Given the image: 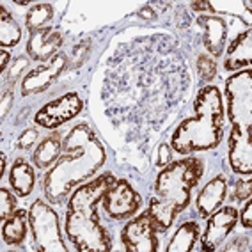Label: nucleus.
I'll list each match as a JSON object with an SVG mask.
<instances>
[{
	"mask_svg": "<svg viewBox=\"0 0 252 252\" xmlns=\"http://www.w3.org/2000/svg\"><path fill=\"white\" fill-rule=\"evenodd\" d=\"M63 46V36L54 27L39 29L31 32V39L27 43V54L32 61H50L57 55L59 48Z\"/></svg>",
	"mask_w": 252,
	"mask_h": 252,
	"instance_id": "12",
	"label": "nucleus"
},
{
	"mask_svg": "<svg viewBox=\"0 0 252 252\" xmlns=\"http://www.w3.org/2000/svg\"><path fill=\"white\" fill-rule=\"evenodd\" d=\"M61 153H63L61 137H59V133H52V135L41 140V144L37 146L36 153L32 155V158H34V163H36L37 169H48L50 165H54L57 162Z\"/></svg>",
	"mask_w": 252,
	"mask_h": 252,
	"instance_id": "17",
	"label": "nucleus"
},
{
	"mask_svg": "<svg viewBox=\"0 0 252 252\" xmlns=\"http://www.w3.org/2000/svg\"><path fill=\"white\" fill-rule=\"evenodd\" d=\"M158 160H157V165L158 167H165L171 163V148H169V144H162L160 148H158Z\"/></svg>",
	"mask_w": 252,
	"mask_h": 252,
	"instance_id": "28",
	"label": "nucleus"
},
{
	"mask_svg": "<svg viewBox=\"0 0 252 252\" xmlns=\"http://www.w3.org/2000/svg\"><path fill=\"white\" fill-rule=\"evenodd\" d=\"M238 222V212L233 206L220 208L219 212H213L208 219L206 233L203 236L204 251H215L233 231V227Z\"/></svg>",
	"mask_w": 252,
	"mask_h": 252,
	"instance_id": "11",
	"label": "nucleus"
},
{
	"mask_svg": "<svg viewBox=\"0 0 252 252\" xmlns=\"http://www.w3.org/2000/svg\"><path fill=\"white\" fill-rule=\"evenodd\" d=\"M27 210H16L9 219H5L2 225V238L7 245H18L27 234Z\"/></svg>",
	"mask_w": 252,
	"mask_h": 252,
	"instance_id": "18",
	"label": "nucleus"
},
{
	"mask_svg": "<svg viewBox=\"0 0 252 252\" xmlns=\"http://www.w3.org/2000/svg\"><path fill=\"white\" fill-rule=\"evenodd\" d=\"M194 117L180 123L172 133L171 146L176 153L192 155L220 144L225 116L220 91L215 86L203 87L194 101Z\"/></svg>",
	"mask_w": 252,
	"mask_h": 252,
	"instance_id": "3",
	"label": "nucleus"
},
{
	"mask_svg": "<svg viewBox=\"0 0 252 252\" xmlns=\"http://www.w3.org/2000/svg\"><path fill=\"white\" fill-rule=\"evenodd\" d=\"M22 39V29L14 22L5 7H0V45L14 46Z\"/></svg>",
	"mask_w": 252,
	"mask_h": 252,
	"instance_id": "20",
	"label": "nucleus"
},
{
	"mask_svg": "<svg viewBox=\"0 0 252 252\" xmlns=\"http://www.w3.org/2000/svg\"><path fill=\"white\" fill-rule=\"evenodd\" d=\"M29 225H31L34 242L37 251L41 252H66L68 247L64 245L59 229V217L43 201L32 203L29 210Z\"/></svg>",
	"mask_w": 252,
	"mask_h": 252,
	"instance_id": "6",
	"label": "nucleus"
},
{
	"mask_svg": "<svg viewBox=\"0 0 252 252\" xmlns=\"http://www.w3.org/2000/svg\"><path fill=\"white\" fill-rule=\"evenodd\" d=\"M82 108H84V101L78 96V93H66L61 98L46 103L36 114L34 121L36 125L52 130V128H57L64 123L71 121L73 117H77L82 112Z\"/></svg>",
	"mask_w": 252,
	"mask_h": 252,
	"instance_id": "8",
	"label": "nucleus"
},
{
	"mask_svg": "<svg viewBox=\"0 0 252 252\" xmlns=\"http://www.w3.org/2000/svg\"><path fill=\"white\" fill-rule=\"evenodd\" d=\"M29 68V59L27 57H16L14 59L13 66H11V71H9V77H7V80L9 82H16V78L20 77L23 73V69Z\"/></svg>",
	"mask_w": 252,
	"mask_h": 252,
	"instance_id": "25",
	"label": "nucleus"
},
{
	"mask_svg": "<svg viewBox=\"0 0 252 252\" xmlns=\"http://www.w3.org/2000/svg\"><path fill=\"white\" fill-rule=\"evenodd\" d=\"M252 195V181L245 180V181H238L236 183V190H234V199H238L240 203L242 201H247Z\"/></svg>",
	"mask_w": 252,
	"mask_h": 252,
	"instance_id": "26",
	"label": "nucleus"
},
{
	"mask_svg": "<svg viewBox=\"0 0 252 252\" xmlns=\"http://www.w3.org/2000/svg\"><path fill=\"white\" fill-rule=\"evenodd\" d=\"M203 176V162L195 157L181 158L165 165L157 181L155 195L149 203V212L155 217L160 233L172 225L174 219L190 203V194Z\"/></svg>",
	"mask_w": 252,
	"mask_h": 252,
	"instance_id": "4",
	"label": "nucleus"
},
{
	"mask_svg": "<svg viewBox=\"0 0 252 252\" xmlns=\"http://www.w3.org/2000/svg\"><path fill=\"white\" fill-rule=\"evenodd\" d=\"M240 220H242L243 227H251L252 225V201L247 199V204H245V210L240 215Z\"/></svg>",
	"mask_w": 252,
	"mask_h": 252,
	"instance_id": "30",
	"label": "nucleus"
},
{
	"mask_svg": "<svg viewBox=\"0 0 252 252\" xmlns=\"http://www.w3.org/2000/svg\"><path fill=\"white\" fill-rule=\"evenodd\" d=\"M34 180H36L34 169L25 160L20 158V160H16L13 163L9 172V183L20 197H27L31 194L32 189H34Z\"/></svg>",
	"mask_w": 252,
	"mask_h": 252,
	"instance_id": "16",
	"label": "nucleus"
},
{
	"mask_svg": "<svg viewBox=\"0 0 252 252\" xmlns=\"http://www.w3.org/2000/svg\"><path fill=\"white\" fill-rule=\"evenodd\" d=\"M105 212L108 213V217H112L116 220H121L126 217L135 215L140 208V195L137 194L133 187L126 180H117L114 181V185L105 192L103 199Z\"/></svg>",
	"mask_w": 252,
	"mask_h": 252,
	"instance_id": "9",
	"label": "nucleus"
},
{
	"mask_svg": "<svg viewBox=\"0 0 252 252\" xmlns=\"http://www.w3.org/2000/svg\"><path fill=\"white\" fill-rule=\"evenodd\" d=\"M139 16H140V18H144V20H153L155 13H153V9H151V7H144V9H140Z\"/></svg>",
	"mask_w": 252,
	"mask_h": 252,
	"instance_id": "31",
	"label": "nucleus"
},
{
	"mask_svg": "<svg viewBox=\"0 0 252 252\" xmlns=\"http://www.w3.org/2000/svg\"><path fill=\"white\" fill-rule=\"evenodd\" d=\"M63 148L64 153L43 180L45 197L50 203H63L77 185L98 172L107 158L101 140L86 123L73 126Z\"/></svg>",
	"mask_w": 252,
	"mask_h": 252,
	"instance_id": "1",
	"label": "nucleus"
},
{
	"mask_svg": "<svg viewBox=\"0 0 252 252\" xmlns=\"http://www.w3.org/2000/svg\"><path fill=\"white\" fill-rule=\"evenodd\" d=\"M227 117L231 121L229 163L234 172H252V69H243L225 82Z\"/></svg>",
	"mask_w": 252,
	"mask_h": 252,
	"instance_id": "5",
	"label": "nucleus"
},
{
	"mask_svg": "<svg viewBox=\"0 0 252 252\" xmlns=\"http://www.w3.org/2000/svg\"><path fill=\"white\" fill-rule=\"evenodd\" d=\"M9 54H7V52H4V50H2V52H0V69H2V71H4L5 69V66H7V63H9Z\"/></svg>",
	"mask_w": 252,
	"mask_h": 252,
	"instance_id": "32",
	"label": "nucleus"
},
{
	"mask_svg": "<svg viewBox=\"0 0 252 252\" xmlns=\"http://www.w3.org/2000/svg\"><path fill=\"white\" fill-rule=\"evenodd\" d=\"M52 18H54V7L50 4H37L29 9L25 16V25L31 32H36L39 29H45V25L52 22Z\"/></svg>",
	"mask_w": 252,
	"mask_h": 252,
	"instance_id": "21",
	"label": "nucleus"
},
{
	"mask_svg": "<svg viewBox=\"0 0 252 252\" xmlns=\"http://www.w3.org/2000/svg\"><path fill=\"white\" fill-rule=\"evenodd\" d=\"M199 238V225L195 222H185L176 231L171 243L167 245V252H190Z\"/></svg>",
	"mask_w": 252,
	"mask_h": 252,
	"instance_id": "19",
	"label": "nucleus"
},
{
	"mask_svg": "<svg viewBox=\"0 0 252 252\" xmlns=\"http://www.w3.org/2000/svg\"><path fill=\"white\" fill-rule=\"evenodd\" d=\"M116 178L105 172L96 180L78 187L69 197L66 213V233L80 252H108L110 236L99 222L96 204L114 185Z\"/></svg>",
	"mask_w": 252,
	"mask_h": 252,
	"instance_id": "2",
	"label": "nucleus"
},
{
	"mask_svg": "<svg viewBox=\"0 0 252 252\" xmlns=\"http://www.w3.org/2000/svg\"><path fill=\"white\" fill-rule=\"evenodd\" d=\"M157 233H160L158 224L151 212L140 213L137 219L125 225L121 238L125 247L130 252H157L158 240Z\"/></svg>",
	"mask_w": 252,
	"mask_h": 252,
	"instance_id": "7",
	"label": "nucleus"
},
{
	"mask_svg": "<svg viewBox=\"0 0 252 252\" xmlns=\"http://www.w3.org/2000/svg\"><path fill=\"white\" fill-rule=\"evenodd\" d=\"M225 194H227V180L225 176H215L210 183L201 190V194L197 197V213L199 217L208 219L213 212H217V208L224 203Z\"/></svg>",
	"mask_w": 252,
	"mask_h": 252,
	"instance_id": "13",
	"label": "nucleus"
},
{
	"mask_svg": "<svg viewBox=\"0 0 252 252\" xmlns=\"http://www.w3.org/2000/svg\"><path fill=\"white\" fill-rule=\"evenodd\" d=\"M87 54H89V43H80V45L75 46V50H73V55H69V63H71L73 68H78V66H82V63L86 61Z\"/></svg>",
	"mask_w": 252,
	"mask_h": 252,
	"instance_id": "24",
	"label": "nucleus"
},
{
	"mask_svg": "<svg viewBox=\"0 0 252 252\" xmlns=\"http://www.w3.org/2000/svg\"><path fill=\"white\" fill-rule=\"evenodd\" d=\"M225 69H251L252 66V31L247 29L245 32L238 34L227 48L225 54Z\"/></svg>",
	"mask_w": 252,
	"mask_h": 252,
	"instance_id": "14",
	"label": "nucleus"
},
{
	"mask_svg": "<svg viewBox=\"0 0 252 252\" xmlns=\"http://www.w3.org/2000/svg\"><path fill=\"white\" fill-rule=\"evenodd\" d=\"M197 73L204 82H212L217 75V61L208 54L199 55L197 57Z\"/></svg>",
	"mask_w": 252,
	"mask_h": 252,
	"instance_id": "22",
	"label": "nucleus"
},
{
	"mask_svg": "<svg viewBox=\"0 0 252 252\" xmlns=\"http://www.w3.org/2000/svg\"><path fill=\"white\" fill-rule=\"evenodd\" d=\"M37 140V131L36 130H27V131H23L22 135H20L18 139V148L20 149H29L34 142Z\"/></svg>",
	"mask_w": 252,
	"mask_h": 252,
	"instance_id": "27",
	"label": "nucleus"
},
{
	"mask_svg": "<svg viewBox=\"0 0 252 252\" xmlns=\"http://www.w3.org/2000/svg\"><path fill=\"white\" fill-rule=\"evenodd\" d=\"M66 66H68V57L64 54H57L54 59L29 71L22 80V94L34 96L46 91L66 69Z\"/></svg>",
	"mask_w": 252,
	"mask_h": 252,
	"instance_id": "10",
	"label": "nucleus"
},
{
	"mask_svg": "<svg viewBox=\"0 0 252 252\" xmlns=\"http://www.w3.org/2000/svg\"><path fill=\"white\" fill-rule=\"evenodd\" d=\"M212 7V4H208V2H195L194 4V9H197V11H203V9H210Z\"/></svg>",
	"mask_w": 252,
	"mask_h": 252,
	"instance_id": "33",
	"label": "nucleus"
},
{
	"mask_svg": "<svg viewBox=\"0 0 252 252\" xmlns=\"http://www.w3.org/2000/svg\"><path fill=\"white\" fill-rule=\"evenodd\" d=\"M199 23L204 27V46L212 54V57H220L224 52L225 39H227V29L225 22L219 16H201Z\"/></svg>",
	"mask_w": 252,
	"mask_h": 252,
	"instance_id": "15",
	"label": "nucleus"
},
{
	"mask_svg": "<svg viewBox=\"0 0 252 252\" xmlns=\"http://www.w3.org/2000/svg\"><path fill=\"white\" fill-rule=\"evenodd\" d=\"M16 210V199L7 189H0V219L5 220Z\"/></svg>",
	"mask_w": 252,
	"mask_h": 252,
	"instance_id": "23",
	"label": "nucleus"
},
{
	"mask_svg": "<svg viewBox=\"0 0 252 252\" xmlns=\"http://www.w3.org/2000/svg\"><path fill=\"white\" fill-rule=\"evenodd\" d=\"M0 160H2V169H0V176L4 174V171H5V155L2 153L0 155Z\"/></svg>",
	"mask_w": 252,
	"mask_h": 252,
	"instance_id": "34",
	"label": "nucleus"
},
{
	"mask_svg": "<svg viewBox=\"0 0 252 252\" xmlns=\"http://www.w3.org/2000/svg\"><path fill=\"white\" fill-rule=\"evenodd\" d=\"M13 91H5L4 96H2V103H0V110H2V117L7 116V112L11 110V107H13Z\"/></svg>",
	"mask_w": 252,
	"mask_h": 252,
	"instance_id": "29",
	"label": "nucleus"
}]
</instances>
